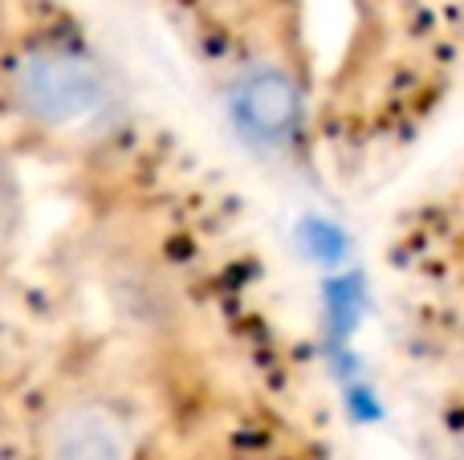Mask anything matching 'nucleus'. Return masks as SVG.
<instances>
[{
    "instance_id": "20e7f679",
    "label": "nucleus",
    "mask_w": 464,
    "mask_h": 460,
    "mask_svg": "<svg viewBox=\"0 0 464 460\" xmlns=\"http://www.w3.org/2000/svg\"><path fill=\"white\" fill-rule=\"evenodd\" d=\"M5 204H8V192H5V171H0V212H5Z\"/></svg>"
},
{
    "instance_id": "f257e3e1",
    "label": "nucleus",
    "mask_w": 464,
    "mask_h": 460,
    "mask_svg": "<svg viewBox=\"0 0 464 460\" xmlns=\"http://www.w3.org/2000/svg\"><path fill=\"white\" fill-rule=\"evenodd\" d=\"M5 98L29 127L73 130L111 102V81L86 53L37 41L8 62Z\"/></svg>"
},
{
    "instance_id": "f03ea898",
    "label": "nucleus",
    "mask_w": 464,
    "mask_h": 460,
    "mask_svg": "<svg viewBox=\"0 0 464 460\" xmlns=\"http://www.w3.org/2000/svg\"><path fill=\"white\" fill-rule=\"evenodd\" d=\"M135 424L102 396H65L33 428L29 460H135Z\"/></svg>"
},
{
    "instance_id": "7ed1b4c3",
    "label": "nucleus",
    "mask_w": 464,
    "mask_h": 460,
    "mask_svg": "<svg viewBox=\"0 0 464 460\" xmlns=\"http://www.w3.org/2000/svg\"><path fill=\"white\" fill-rule=\"evenodd\" d=\"M232 114H237V127L248 139L277 147L297 130L302 98H297V86L285 70L261 65V70L245 73L237 81V90H232Z\"/></svg>"
}]
</instances>
